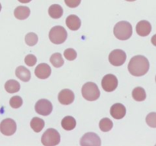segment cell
<instances>
[{
	"instance_id": "23",
	"label": "cell",
	"mask_w": 156,
	"mask_h": 146,
	"mask_svg": "<svg viewBox=\"0 0 156 146\" xmlns=\"http://www.w3.org/2000/svg\"><path fill=\"white\" fill-rule=\"evenodd\" d=\"M50 62L51 63L54 67H57V68L62 67L64 64V59L60 53H55L54 55H52L50 58Z\"/></svg>"
},
{
	"instance_id": "33",
	"label": "cell",
	"mask_w": 156,
	"mask_h": 146,
	"mask_svg": "<svg viewBox=\"0 0 156 146\" xmlns=\"http://www.w3.org/2000/svg\"><path fill=\"white\" fill-rule=\"evenodd\" d=\"M126 1H127V2H134L136 0H126Z\"/></svg>"
},
{
	"instance_id": "16",
	"label": "cell",
	"mask_w": 156,
	"mask_h": 146,
	"mask_svg": "<svg viewBox=\"0 0 156 146\" xmlns=\"http://www.w3.org/2000/svg\"><path fill=\"white\" fill-rule=\"evenodd\" d=\"M16 75L19 80L23 82H28L31 79V72L23 66H19L16 68Z\"/></svg>"
},
{
	"instance_id": "1",
	"label": "cell",
	"mask_w": 156,
	"mask_h": 146,
	"mask_svg": "<svg viewBox=\"0 0 156 146\" xmlns=\"http://www.w3.org/2000/svg\"><path fill=\"white\" fill-rule=\"evenodd\" d=\"M128 70L135 77H142L149 70V62L145 57L142 55L135 56L130 60Z\"/></svg>"
},
{
	"instance_id": "15",
	"label": "cell",
	"mask_w": 156,
	"mask_h": 146,
	"mask_svg": "<svg viewBox=\"0 0 156 146\" xmlns=\"http://www.w3.org/2000/svg\"><path fill=\"white\" fill-rule=\"evenodd\" d=\"M66 25L71 31H76L80 28L81 21L79 17L75 15H70L66 19Z\"/></svg>"
},
{
	"instance_id": "9",
	"label": "cell",
	"mask_w": 156,
	"mask_h": 146,
	"mask_svg": "<svg viewBox=\"0 0 156 146\" xmlns=\"http://www.w3.org/2000/svg\"><path fill=\"white\" fill-rule=\"evenodd\" d=\"M16 122L12 119H5L0 123V132L6 136L12 135L16 132Z\"/></svg>"
},
{
	"instance_id": "12",
	"label": "cell",
	"mask_w": 156,
	"mask_h": 146,
	"mask_svg": "<svg viewBox=\"0 0 156 146\" xmlns=\"http://www.w3.org/2000/svg\"><path fill=\"white\" fill-rule=\"evenodd\" d=\"M74 100V93L69 89L62 90L58 94V101L62 105H70Z\"/></svg>"
},
{
	"instance_id": "35",
	"label": "cell",
	"mask_w": 156,
	"mask_h": 146,
	"mask_svg": "<svg viewBox=\"0 0 156 146\" xmlns=\"http://www.w3.org/2000/svg\"><path fill=\"white\" fill-rule=\"evenodd\" d=\"M155 81H156V77H155Z\"/></svg>"
},
{
	"instance_id": "3",
	"label": "cell",
	"mask_w": 156,
	"mask_h": 146,
	"mask_svg": "<svg viewBox=\"0 0 156 146\" xmlns=\"http://www.w3.org/2000/svg\"><path fill=\"white\" fill-rule=\"evenodd\" d=\"M81 93L83 98L88 101H95L100 96V91L98 87L93 82L86 83L82 87Z\"/></svg>"
},
{
	"instance_id": "30",
	"label": "cell",
	"mask_w": 156,
	"mask_h": 146,
	"mask_svg": "<svg viewBox=\"0 0 156 146\" xmlns=\"http://www.w3.org/2000/svg\"><path fill=\"white\" fill-rule=\"evenodd\" d=\"M64 2L70 8H76L80 5L81 0H64Z\"/></svg>"
},
{
	"instance_id": "20",
	"label": "cell",
	"mask_w": 156,
	"mask_h": 146,
	"mask_svg": "<svg viewBox=\"0 0 156 146\" xmlns=\"http://www.w3.org/2000/svg\"><path fill=\"white\" fill-rule=\"evenodd\" d=\"M5 89L8 93H17L20 90V84L15 80H9L5 84Z\"/></svg>"
},
{
	"instance_id": "24",
	"label": "cell",
	"mask_w": 156,
	"mask_h": 146,
	"mask_svg": "<svg viewBox=\"0 0 156 146\" xmlns=\"http://www.w3.org/2000/svg\"><path fill=\"white\" fill-rule=\"evenodd\" d=\"M99 126H100V129L102 132H106L112 129V126H113V123L109 119L104 118L100 120V123H99Z\"/></svg>"
},
{
	"instance_id": "25",
	"label": "cell",
	"mask_w": 156,
	"mask_h": 146,
	"mask_svg": "<svg viewBox=\"0 0 156 146\" xmlns=\"http://www.w3.org/2000/svg\"><path fill=\"white\" fill-rule=\"evenodd\" d=\"M25 43L28 45V46H34L37 43L38 41V37L35 33L30 32L26 34L25 36Z\"/></svg>"
},
{
	"instance_id": "29",
	"label": "cell",
	"mask_w": 156,
	"mask_h": 146,
	"mask_svg": "<svg viewBox=\"0 0 156 146\" xmlns=\"http://www.w3.org/2000/svg\"><path fill=\"white\" fill-rule=\"evenodd\" d=\"M25 63L29 67H33L37 63V58L33 55H28L25 58Z\"/></svg>"
},
{
	"instance_id": "7",
	"label": "cell",
	"mask_w": 156,
	"mask_h": 146,
	"mask_svg": "<svg viewBox=\"0 0 156 146\" xmlns=\"http://www.w3.org/2000/svg\"><path fill=\"white\" fill-rule=\"evenodd\" d=\"M34 109H35L37 113H38L39 115L46 116H48L51 113L52 110H53V106L49 100H45V99H41L36 103Z\"/></svg>"
},
{
	"instance_id": "5",
	"label": "cell",
	"mask_w": 156,
	"mask_h": 146,
	"mask_svg": "<svg viewBox=\"0 0 156 146\" xmlns=\"http://www.w3.org/2000/svg\"><path fill=\"white\" fill-rule=\"evenodd\" d=\"M67 33L65 28L62 26H55L49 32V39L55 45H61L66 41Z\"/></svg>"
},
{
	"instance_id": "6",
	"label": "cell",
	"mask_w": 156,
	"mask_h": 146,
	"mask_svg": "<svg viewBox=\"0 0 156 146\" xmlns=\"http://www.w3.org/2000/svg\"><path fill=\"white\" fill-rule=\"evenodd\" d=\"M126 54L120 49L113 50L109 55V61L112 65L119 67L126 62Z\"/></svg>"
},
{
	"instance_id": "32",
	"label": "cell",
	"mask_w": 156,
	"mask_h": 146,
	"mask_svg": "<svg viewBox=\"0 0 156 146\" xmlns=\"http://www.w3.org/2000/svg\"><path fill=\"white\" fill-rule=\"evenodd\" d=\"M18 1H19L21 3H28V2H31V0H18Z\"/></svg>"
},
{
	"instance_id": "13",
	"label": "cell",
	"mask_w": 156,
	"mask_h": 146,
	"mask_svg": "<svg viewBox=\"0 0 156 146\" xmlns=\"http://www.w3.org/2000/svg\"><path fill=\"white\" fill-rule=\"evenodd\" d=\"M110 114L115 119H121L126 114V109L122 103H115L111 106Z\"/></svg>"
},
{
	"instance_id": "22",
	"label": "cell",
	"mask_w": 156,
	"mask_h": 146,
	"mask_svg": "<svg viewBox=\"0 0 156 146\" xmlns=\"http://www.w3.org/2000/svg\"><path fill=\"white\" fill-rule=\"evenodd\" d=\"M31 129L35 132H40L44 127V121L38 117H34L30 123Z\"/></svg>"
},
{
	"instance_id": "26",
	"label": "cell",
	"mask_w": 156,
	"mask_h": 146,
	"mask_svg": "<svg viewBox=\"0 0 156 146\" xmlns=\"http://www.w3.org/2000/svg\"><path fill=\"white\" fill-rule=\"evenodd\" d=\"M9 104L13 109H18L20 108L23 104V100L19 96H15L12 97L9 101Z\"/></svg>"
},
{
	"instance_id": "18",
	"label": "cell",
	"mask_w": 156,
	"mask_h": 146,
	"mask_svg": "<svg viewBox=\"0 0 156 146\" xmlns=\"http://www.w3.org/2000/svg\"><path fill=\"white\" fill-rule=\"evenodd\" d=\"M63 13H64V10H63L62 7L58 4L51 5L48 9L49 16L54 19H60L63 16Z\"/></svg>"
},
{
	"instance_id": "8",
	"label": "cell",
	"mask_w": 156,
	"mask_h": 146,
	"mask_svg": "<svg viewBox=\"0 0 156 146\" xmlns=\"http://www.w3.org/2000/svg\"><path fill=\"white\" fill-rule=\"evenodd\" d=\"M80 144L82 146H100L101 145V139L97 134L87 132L80 138Z\"/></svg>"
},
{
	"instance_id": "10",
	"label": "cell",
	"mask_w": 156,
	"mask_h": 146,
	"mask_svg": "<svg viewBox=\"0 0 156 146\" xmlns=\"http://www.w3.org/2000/svg\"><path fill=\"white\" fill-rule=\"evenodd\" d=\"M101 85L106 92H112L118 86V80L115 75L106 74L102 80Z\"/></svg>"
},
{
	"instance_id": "31",
	"label": "cell",
	"mask_w": 156,
	"mask_h": 146,
	"mask_svg": "<svg viewBox=\"0 0 156 146\" xmlns=\"http://www.w3.org/2000/svg\"><path fill=\"white\" fill-rule=\"evenodd\" d=\"M151 41V44H152L154 46H156V34H154V35L152 36Z\"/></svg>"
},
{
	"instance_id": "2",
	"label": "cell",
	"mask_w": 156,
	"mask_h": 146,
	"mask_svg": "<svg viewBox=\"0 0 156 146\" xmlns=\"http://www.w3.org/2000/svg\"><path fill=\"white\" fill-rule=\"evenodd\" d=\"M113 34L115 37L119 40H128L133 34V27L129 22L122 21L116 23V25H115Z\"/></svg>"
},
{
	"instance_id": "28",
	"label": "cell",
	"mask_w": 156,
	"mask_h": 146,
	"mask_svg": "<svg viewBox=\"0 0 156 146\" xmlns=\"http://www.w3.org/2000/svg\"><path fill=\"white\" fill-rule=\"evenodd\" d=\"M146 123L151 128H156V112H151L146 116Z\"/></svg>"
},
{
	"instance_id": "34",
	"label": "cell",
	"mask_w": 156,
	"mask_h": 146,
	"mask_svg": "<svg viewBox=\"0 0 156 146\" xmlns=\"http://www.w3.org/2000/svg\"><path fill=\"white\" fill-rule=\"evenodd\" d=\"M1 9H2V5H1V4H0V11H1Z\"/></svg>"
},
{
	"instance_id": "19",
	"label": "cell",
	"mask_w": 156,
	"mask_h": 146,
	"mask_svg": "<svg viewBox=\"0 0 156 146\" xmlns=\"http://www.w3.org/2000/svg\"><path fill=\"white\" fill-rule=\"evenodd\" d=\"M76 122L75 119L72 116H66L61 121V126L63 129L67 131L73 130L76 127Z\"/></svg>"
},
{
	"instance_id": "27",
	"label": "cell",
	"mask_w": 156,
	"mask_h": 146,
	"mask_svg": "<svg viewBox=\"0 0 156 146\" xmlns=\"http://www.w3.org/2000/svg\"><path fill=\"white\" fill-rule=\"evenodd\" d=\"M64 56L68 61H73L77 57V54H76V51L73 48H68L67 50L64 51Z\"/></svg>"
},
{
	"instance_id": "4",
	"label": "cell",
	"mask_w": 156,
	"mask_h": 146,
	"mask_svg": "<svg viewBox=\"0 0 156 146\" xmlns=\"http://www.w3.org/2000/svg\"><path fill=\"white\" fill-rule=\"evenodd\" d=\"M61 141L59 132L54 129H48L41 137V143L45 146L58 145Z\"/></svg>"
},
{
	"instance_id": "14",
	"label": "cell",
	"mask_w": 156,
	"mask_h": 146,
	"mask_svg": "<svg viewBox=\"0 0 156 146\" xmlns=\"http://www.w3.org/2000/svg\"><path fill=\"white\" fill-rule=\"evenodd\" d=\"M151 31V25L148 21H140L136 25V32L139 36H148Z\"/></svg>"
},
{
	"instance_id": "21",
	"label": "cell",
	"mask_w": 156,
	"mask_h": 146,
	"mask_svg": "<svg viewBox=\"0 0 156 146\" xmlns=\"http://www.w3.org/2000/svg\"><path fill=\"white\" fill-rule=\"evenodd\" d=\"M133 97L136 101L138 102H142L144 101L146 98V93H145V90H144L142 87H136L134 90H133Z\"/></svg>"
},
{
	"instance_id": "17",
	"label": "cell",
	"mask_w": 156,
	"mask_h": 146,
	"mask_svg": "<svg viewBox=\"0 0 156 146\" xmlns=\"http://www.w3.org/2000/svg\"><path fill=\"white\" fill-rule=\"evenodd\" d=\"M29 8L27 6H19L15 9L14 16L15 17L19 20H24L26 19L30 16Z\"/></svg>"
},
{
	"instance_id": "11",
	"label": "cell",
	"mask_w": 156,
	"mask_h": 146,
	"mask_svg": "<svg viewBox=\"0 0 156 146\" xmlns=\"http://www.w3.org/2000/svg\"><path fill=\"white\" fill-rule=\"evenodd\" d=\"M51 73V69L50 66L44 63L38 64L34 70L35 76L41 80H45L48 78Z\"/></svg>"
}]
</instances>
